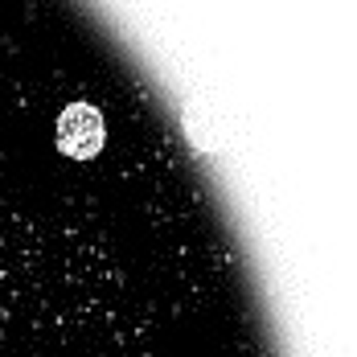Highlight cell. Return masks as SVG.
<instances>
[{
	"label": "cell",
	"instance_id": "1",
	"mask_svg": "<svg viewBox=\"0 0 357 357\" xmlns=\"http://www.w3.org/2000/svg\"><path fill=\"white\" fill-rule=\"evenodd\" d=\"M54 136H58V152L62 156L95 160L103 152V144H107V119H103V111L91 107V103H70L58 115Z\"/></svg>",
	"mask_w": 357,
	"mask_h": 357
}]
</instances>
